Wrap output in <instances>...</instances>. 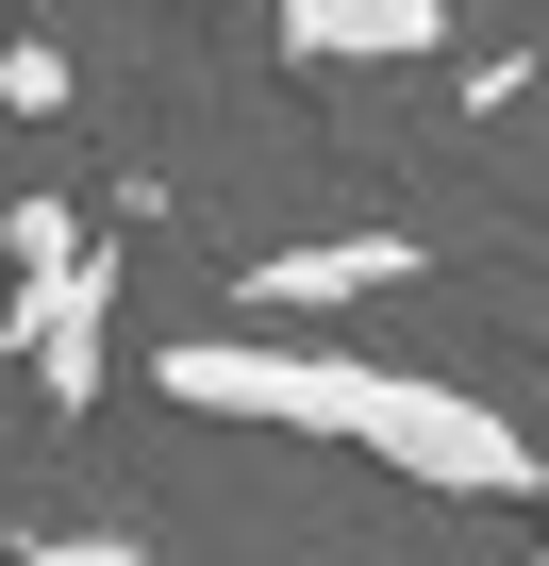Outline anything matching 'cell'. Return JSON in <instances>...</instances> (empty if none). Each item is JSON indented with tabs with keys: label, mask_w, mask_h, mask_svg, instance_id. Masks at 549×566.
I'll return each instance as SVG.
<instances>
[{
	"label": "cell",
	"mask_w": 549,
	"mask_h": 566,
	"mask_svg": "<svg viewBox=\"0 0 549 566\" xmlns=\"http://www.w3.org/2000/svg\"><path fill=\"white\" fill-rule=\"evenodd\" d=\"M284 51H317V67H416V51H450V0H284Z\"/></svg>",
	"instance_id": "277c9868"
},
{
	"label": "cell",
	"mask_w": 549,
	"mask_h": 566,
	"mask_svg": "<svg viewBox=\"0 0 549 566\" xmlns=\"http://www.w3.org/2000/svg\"><path fill=\"white\" fill-rule=\"evenodd\" d=\"M101 301H117V266L34 250V283H18V350H34V400H51V417H101Z\"/></svg>",
	"instance_id": "3957f363"
},
{
	"label": "cell",
	"mask_w": 549,
	"mask_h": 566,
	"mask_svg": "<svg viewBox=\"0 0 549 566\" xmlns=\"http://www.w3.org/2000/svg\"><path fill=\"white\" fill-rule=\"evenodd\" d=\"M0 101H18V117H51V101H67V51H51V34H18V51H0Z\"/></svg>",
	"instance_id": "5b68a950"
},
{
	"label": "cell",
	"mask_w": 549,
	"mask_h": 566,
	"mask_svg": "<svg viewBox=\"0 0 549 566\" xmlns=\"http://www.w3.org/2000/svg\"><path fill=\"white\" fill-rule=\"evenodd\" d=\"M400 283H433V233L350 217V233H300V250H250V266H233V301H266V317H317V301H400Z\"/></svg>",
	"instance_id": "7a4b0ae2"
},
{
	"label": "cell",
	"mask_w": 549,
	"mask_h": 566,
	"mask_svg": "<svg viewBox=\"0 0 549 566\" xmlns=\"http://www.w3.org/2000/svg\"><path fill=\"white\" fill-rule=\"evenodd\" d=\"M150 384H167L183 417H233V433L367 450V467H400V483H433V500H532V483H549L499 400H466V384H433V367H350V350H300V334H183Z\"/></svg>",
	"instance_id": "6da1fadb"
}]
</instances>
